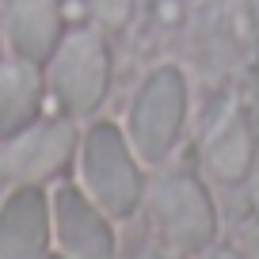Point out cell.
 Segmentation results:
<instances>
[{
  "mask_svg": "<svg viewBox=\"0 0 259 259\" xmlns=\"http://www.w3.org/2000/svg\"><path fill=\"white\" fill-rule=\"evenodd\" d=\"M156 218L168 229L171 240H179L183 248H202L213 236V210L206 198L202 183L194 176H168L156 187Z\"/></svg>",
  "mask_w": 259,
  "mask_h": 259,
  "instance_id": "cell-2",
  "label": "cell"
},
{
  "mask_svg": "<svg viewBox=\"0 0 259 259\" xmlns=\"http://www.w3.org/2000/svg\"><path fill=\"white\" fill-rule=\"evenodd\" d=\"M107 73H111V57H107V46L99 42V34L76 31L57 46L50 80L69 111L88 114L107 92Z\"/></svg>",
  "mask_w": 259,
  "mask_h": 259,
  "instance_id": "cell-1",
  "label": "cell"
},
{
  "mask_svg": "<svg viewBox=\"0 0 259 259\" xmlns=\"http://www.w3.org/2000/svg\"><path fill=\"white\" fill-rule=\"evenodd\" d=\"M210 259H240V255H236V251H213Z\"/></svg>",
  "mask_w": 259,
  "mask_h": 259,
  "instance_id": "cell-13",
  "label": "cell"
},
{
  "mask_svg": "<svg viewBox=\"0 0 259 259\" xmlns=\"http://www.w3.org/2000/svg\"><path fill=\"white\" fill-rule=\"evenodd\" d=\"M12 42L19 46V54L27 61L54 54L57 34H61V12L57 0H16L12 4V19H8Z\"/></svg>",
  "mask_w": 259,
  "mask_h": 259,
  "instance_id": "cell-6",
  "label": "cell"
},
{
  "mask_svg": "<svg viewBox=\"0 0 259 259\" xmlns=\"http://www.w3.org/2000/svg\"><path fill=\"white\" fill-rule=\"evenodd\" d=\"M73 149V134L65 126H34V130H23L12 149L4 153V171L19 183H34V179H46L54 176L57 168L65 164Z\"/></svg>",
  "mask_w": 259,
  "mask_h": 259,
  "instance_id": "cell-5",
  "label": "cell"
},
{
  "mask_svg": "<svg viewBox=\"0 0 259 259\" xmlns=\"http://www.w3.org/2000/svg\"><path fill=\"white\" fill-rule=\"evenodd\" d=\"M141 259H179V255H176V251H145Z\"/></svg>",
  "mask_w": 259,
  "mask_h": 259,
  "instance_id": "cell-12",
  "label": "cell"
},
{
  "mask_svg": "<svg viewBox=\"0 0 259 259\" xmlns=\"http://www.w3.org/2000/svg\"><path fill=\"white\" fill-rule=\"evenodd\" d=\"M38 73L34 65H8L0 69V134L4 138H16L19 130L34 118V107H38Z\"/></svg>",
  "mask_w": 259,
  "mask_h": 259,
  "instance_id": "cell-9",
  "label": "cell"
},
{
  "mask_svg": "<svg viewBox=\"0 0 259 259\" xmlns=\"http://www.w3.org/2000/svg\"><path fill=\"white\" fill-rule=\"evenodd\" d=\"M57 221H61L65 248L76 259H111V233L96 213L84 206L76 191H61L57 198Z\"/></svg>",
  "mask_w": 259,
  "mask_h": 259,
  "instance_id": "cell-7",
  "label": "cell"
},
{
  "mask_svg": "<svg viewBox=\"0 0 259 259\" xmlns=\"http://www.w3.org/2000/svg\"><path fill=\"white\" fill-rule=\"evenodd\" d=\"M206 164L218 179H240L251 164V138L240 114H229L210 138H206Z\"/></svg>",
  "mask_w": 259,
  "mask_h": 259,
  "instance_id": "cell-10",
  "label": "cell"
},
{
  "mask_svg": "<svg viewBox=\"0 0 259 259\" xmlns=\"http://www.w3.org/2000/svg\"><path fill=\"white\" fill-rule=\"evenodd\" d=\"M92 12L99 16V23L107 27H122L134 12V0H92Z\"/></svg>",
  "mask_w": 259,
  "mask_h": 259,
  "instance_id": "cell-11",
  "label": "cell"
},
{
  "mask_svg": "<svg viewBox=\"0 0 259 259\" xmlns=\"http://www.w3.org/2000/svg\"><path fill=\"white\" fill-rule=\"evenodd\" d=\"M46 244L38 198H12L0 213V259H38Z\"/></svg>",
  "mask_w": 259,
  "mask_h": 259,
  "instance_id": "cell-8",
  "label": "cell"
},
{
  "mask_svg": "<svg viewBox=\"0 0 259 259\" xmlns=\"http://www.w3.org/2000/svg\"><path fill=\"white\" fill-rule=\"evenodd\" d=\"M179 118H183V103H179V80L176 73H156L153 84L145 88L138 111H134V141L138 149L156 160V156L168 153L171 138L179 130Z\"/></svg>",
  "mask_w": 259,
  "mask_h": 259,
  "instance_id": "cell-4",
  "label": "cell"
},
{
  "mask_svg": "<svg viewBox=\"0 0 259 259\" xmlns=\"http://www.w3.org/2000/svg\"><path fill=\"white\" fill-rule=\"evenodd\" d=\"M88 183L111 213H130L138 202V176H134L111 126L96 130L88 141Z\"/></svg>",
  "mask_w": 259,
  "mask_h": 259,
  "instance_id": "cell-3",
  "label": "cell"
}]
</instances>
